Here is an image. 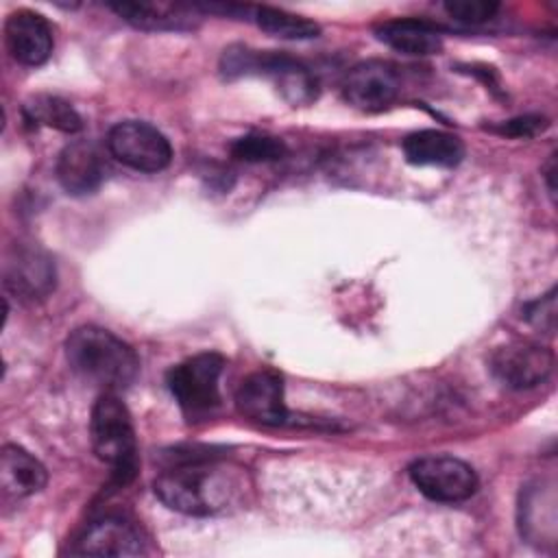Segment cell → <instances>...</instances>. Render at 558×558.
<instances>
[{"label":"cell","instance_id":"cell-12","mask_svg":"<svg viewBox=\"0 0 558 558\" xmlns=\"http://www.w3.org/2000/svg\"><path fill=\"white\" fill-rule=\"evenodd\" d=\"M4 44L9 54L22 65H41L52 54V28L48 20L35 11L20 9L4 22Z\"/></svg>","mask_w":558,"mask_h":558},{"label":"cell","instance_id":"cell-15","mask_svg":"<svg viewBox=\"0 0 558 558\" xmlns=\"http://www.w3.org/2000/svg\"><path fill=\"white\" fill-rule=\"evenodd\" d=\"M375 37L388 48L412 57L438 54L442 50V35L438 26L414 17L381 22L375 28Z\"/></svg>","mask_w":558,"mask_h":558},{"label":"cell","instance_id":"cell-17","mask_svg":"<svg viewBox=\"0 0 558 558\" xmlns=\"http://www.w3.org/2000/svg\"><path fill=\"white\" fill-rule=\"evenodd\" d=\"M48 482L46 466L20 445H4L0 451V486L7 495L28 497Z\"/></svg>","mask_w":558,"mask_h":558},{"label":"cell","instance_id":"cell-5","mask_svg":"<svg viewBox=\"0 0 558 558\" xmlns=\"http://www.w3.org/2000/svg\"><path fill=\"white\" fill-rule=\"evenodd\" d=\"M222 371L225 357L220 353H196L168 371V390L187 416H207L220 405Z\"/></svg>","mask_w":558,"mask_h":558},{"label":"cell","instance_id":"cell-22","mask_svg":"<svg viewBox=\"0 0 558 558\" xmlns=\"http://www.w3.org/2000/svg\"><path fill=\"white\" fill-rule=\"evenodd\" d=\"M499 4L493 0H449L445 2V11L449 17L466 24H482L493 20Z\"/></svg>","mask_w":558,"mask_h":558},{"label":"cell","instance_id":"cell-9","mask_svg":"<svg viewBox=\"0 0 558 558\" xmlns=\"http://www.w3.org/2000/svg\"><path fill=\"white\" fill-rule=\"evenodd\" d=\"M493 375L508 388L527 390L543 384L554 371V353L536 342L519 340L497 347L488 360Z\"/></svg>","mask_w":558,"mask_h":558},{"label":"cell","instance_id":"cell-2","mask_svg":"<svg viewBox=\"0 0 558 558\" xmlns=\"http://www.w3.org/2000/svg\"><path fill=\"white\" fill-rule=\"evenodd\" d=\"M65 355L76 375L109 392L131 386L140 373L133 347L96 325L76 327L65 340Z\"/></svg>","mask_w":558,"mask_h":558},{"label":"cell","instance_id":"cell-14","mask_svg":"<svg viewBox=\"0 0 558 558\" xmlns=\"http://www.w3.org/2000/svg\"><path fill=\"white\" fill-rule=\"evenodd\" d=\"M146 541L140 530L122 517H102L87 525L72 554L78 556H140Z\"/></svg>","mask_w":558,"mask_h":558},{"label":"cell","instance_id":"cell-20","mask_svg":"<svg viewBox=\"0 0 558 558\" xmlns=\"http://www.w3.org/2000/svg\"><path fill=\"white\" fill-rule=\"evenodd\" d=\"M24 111L31 122H37L63 133H78L83 129V118L78 116V111L59 96L39 94L24 105Z\"/></svg>","mask_w":558,"mask_h":558},{"label":"cell","instance_id":"cell-7","mask_svg":"<svg viewBox=\"0 0 558 558\" xmlns=\"http://www.w3.org/2000/svg\"><path fill=\"white\" fill-rule=\"evenodd\" d=\"M412 484L432 501L458 504L477 490V475L471 464L453 456H425L408 469Z\"/></svg>","mask_w":558,"mask_h":558},{"label":"cell","instance_id":"cell-18","mask_svg":"<svg viewBox=\"0 0 558 558\" xmlns=\"http://www.w3.org/2000/svg\"><path fill=\"white\" fill-rule=\"evenodd\" d=\"M403 155L414 166L453 168L462 161L464 146L453 133L423 129L403 140Z\"/></svg>","mask_w":558,"mask_h":558},{"label":"cell","instance_id":"cell-8","mask_svg":"<svg viewBox=\"0 0 558 558\" xmlns=\"http://www.w3.org/2000/svg\"><path fill=\"white\" fill-rule=\"evenodd\" d=\"M2 281L17 299L41 301L54 290L57 272L46 251L33 244H15L4 253Z\"/></svg>","mask_w":558,"mask_h":558},{"label":"cell","instance_id":"cell-13","mask_svg":"<svg viewBox=\"0 0 558 558\" xmlns=\"http://www.w3.org/2000/svg\"><path fill=\"white\" fill-rule=\"evenodd\" d=\"M57 181L72 196H85L96 192L107 172V163L100 150L87 140H74L57 157Z\"/></svg>","mask_w":558,"mask_h":558},{"label":"cell","instance_id":"cell-16","mask_svg":"<svg viewBox=\"0 0 558 558\" xmlns=\"http://www.w3.org/2000/svg\"><path fill=\"white\" fill-rule=\"evenodd\" d=\"M109 9L142 31H187L196 24L192 17L198 9L168 2H113Z\"/></svg>","mask_w":558,"mask_h":558},{"label":"cell","instance_id":"cell-11","mask_svg":"<svg viewBox=\"0 0 558 558\" xmlns=\"http://www.w3.org/2000/svg\"><path fill=\"white\" fill-rule=\"evenodd\" d=\"M238 412L259 425H283L290 418V412L283 401V381L275 371H255L242 379L235 390Z\"/></svg>","mask_w":558,"mask_h":558},{"label":"cell","instance_id":"cell-21","mask_svg":"<svg viewBox=\"0 0 558 558\" xmlns=\"http://www.w3.org/2000/svg\"><path fill=\"white\" fill-rule=\"evenodd\" d=\"M233 157L242 159V161H277L286 155V144L279 137L272 135H259V133H251L244 137H238L231 146Z\"/></svg>","mask_w":558,"mask_h":558},{"label":"cell","instance_id":"cell-1","mask_svg":"<svg viewBox=\"0 0 558 558\" xmlns=\"http://www.w3.org/2000/svg\"><path fill=\"white\" fill-rule=\"evenodd\" d=\"M153 488L166 508L190 517H209L227 510L240 497L244 480L229 464L190 456L161 471Z\"/></svg>","mask_w":558,"mask_h":558},{"label":"cell","instance_id":"cell-24","mask_svg":"<svg viewBox=\"0 0 558 558\" xmlns=\"http://www.w3.org/2000/svg\"><path fill=\"white\" fill-rule=\"evenodd\" d=\"M547 126V120L543 116H519L508 122H504L497 131L510 137H534Z\"/></svg>","mask_w":558,"mask_h":558},{"label":"cell","instance_id":"cell-19","mask_svg":"<svg viewBox=\"0 0 558 558\" xmlns=\"http://www.w3.org/2000/svg\"><path fill=\"white\" fill-rule=\"evenodd\" d=\"M253 20L264 33L279 39L305 41L320 35V26L316 22L283 9H275V7H255Z\"/></svg>","mask_w":558,"mask_h":558},{"label":"cell","instance_id":"cell-4","mask_svg":"<svg viewBox=\"0 0 558 558\" xmlns=\"http://www.w3.org/2000/svg\"><path fill=\"white\" fill-rule=\"evenodd\" d=\"M220 70L227 78L266 76L275 81L277 89L290 105H307L318 94V83L312 70L286 52L231 46L222 52Z\"/></svg>","mask_w":558,"mask_h":558},{"label":"cell","instance_id":"cell-10","mask_svg":"<svg viewBox=\"0 0 558 558\" xmlns=\"http://www.w3.org/2000/svg\"><path fill=\"white\" fill-rule=\"evenodd\" d=\"M347 102L362 111H381L388 109L399 92L401 78L392 63L381 59H368L353 65L342 83Z\"/></svg>","mask_w":558,"mask_h":558},{"label":"cell","instance_id":"cell-23","mask_svg":"<svg viewBox=\"0 0 558 558\" xmlns=\"http://www.w3.org/2000/svg\"><path fill=\"white\" fill-rule=\"evenodd\" d=\"M523 316L541 329H554V323H556V290H549L538 301L525 305Z\"/></svg>","mask_w":558,"mask_h":558},{"label":"cell","instance_id":"cell-3","mask_svg":"<svg viewBox=\"0 0 558 558\" xmlns=\"http://www.w3.org/2000/svg\"><path fill=\"white\" fill-rule=\"evenodd\" d=\"M89 434L94 453L111 469L113 484H131L140 469L137 440L131 414L116 392L105 390L96 399L89 418Z\"/></svg>","mask_w":558,"mask_h":558},{"label":"cell","instance_id":"cell-6","mask_svg":"<svg viewBox=\"0 0 558 558\" xmlns=\"http://www.w3.org/2000/svg\"><path fill=\"white\" fill-rule=\"evenodd\" d=\"M107 148L120 163L137 172H159L172 161L168 137L142 120L118 122L107 135Z\"/></svg>","mask_w":558,"mask_h":558}]
</instances>
